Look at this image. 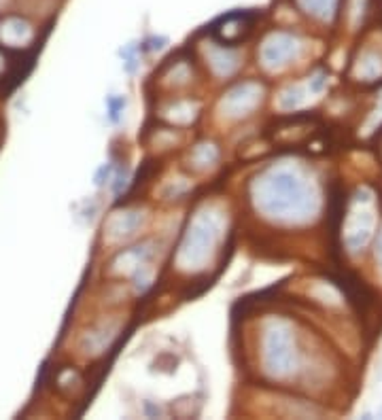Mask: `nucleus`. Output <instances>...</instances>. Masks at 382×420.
Here are the masks:
<instances>
[{
    "label": "nucleus",
    "instance_id": "obj_13",
    "mask_svg": "<svg viewBox=\"0 0 382 420\" xmlns=\"http://www.w3.org/2000/svg\"><path fill=\"white\" fill-rule=\"evenodd\" d=\"M19 60H22V54L0 47V88H5L11 79H19V70H22Z\"/></svg>",
    "mask_w": 382,
    "mask_h": 420
},
{
    "label": "nucleus",
    "instance_id": "obj_10",
    "mask_svg": "<svg viewBox=\"0 0 382 420\" xmlns=\"http://www.w3.org/2000/svg\"><path fill=\"white\" fill-rule=\"evenodd\" d=\"M376 7H378V0H344L342 22H340V26H344L353 34H359L378 17Z\"/></svg>",
    "mask_w": 382,
    "mask_h": 420
},
{
    "label": "nucleus",
    "instance_id": "obj_12",
    "mask_svg": "<svg viewBox=\"0 0 382 420\" xmlns=\"http://www.w3.org/2000/svg\"><path fill=\"white\" fill-rule=\"evenodd\" d=\"M208 62H210V68L215 72H219L221 76H230L238 68L240 58L236 56L234 45H225V43H219V40L212 38Z\"/></svg>",
    "mask_w": 382,
    "mask_h": 420
},
{
    "label": "nucleus",
    "instance_id": "obj_15",
    "mask_svg": "<svg viewBox=\"0 0 382 420\" xmlns=\"http://www.w3.org/2000/svg\"><path fill=\"white\" fill-rule=\"evenodd\" d=\"M106 106H109V115H111V119L115 121V119H117V115L123 111L125 100H123V98H111V100L106 102Z\"/></svg>",
    "mask_w": 382,
    "mask_h": 420
},
{
    "label": "nucleus",
    "instance_id": "obj_8",
    "mask_svg": "<svg viewBox=\"0 0 382 420\" xmlns=\"http://www.w3.org/2000/svg\"><path fill=\"white\" fill-rule=\"evenodd\" d=\"M262 98H264V88L260 83H255V81L238 83L236 88H232L225 94V98L221 102L223 115L228 119L240 121V119L253 115V111L262 104Z\"/></svg>",
    "mask_w": 382,
    "mask_h": 420
},
{
    "label": "nucleus",
    "instance_id": "obj_7",
    "mask_svg": "<svg viewBox=\"0 0 382 420\" xmlns=\"http://www.w3.org/2000/svg\"><path fill=\"white\" fill-rule=\"evenodd\" d=\"M291 9L315 30H337L344 0H289Z\"/></svg>",
    "mask_w": 382,
    "mask_h": 420
},
{
    "label": "nucleus",
    "instance_id": "obj_4",
    "mask_svg": "<svg viewBox=\"0 0 382 420\" xmlns=\"http://www.w3.org/2000/svg\"><path fill=\"white\" fill-rule=\"evenodd\" d=\"M347 79L359 88H374L382 83V22H378V17L357 34Z\"/></svg>",
    "mask_w": 382,
    "mask_h": 420
},
{
    "label": "nucleus",
    "instance_id": "obj_16",
    "mask_svg": "<svg viewBox=\"0 0 382 420\" xmlns=\"http://www.w3.org/2000/svg\"><path fill=\"white\" fill-rule=\"evenodd\" d=\"M374 138H376V149H378L376 153H378V159L382 161V125L378 128V132H376V136H374Z\"/></svg>",
    "mask_w": 382,
    "mask_h": 420
},
{
    "label": "nucleus",
    "instance_id": "obj_14",
    "mask_svg": "<svg viewBox=\"0 0 382 420\" xmlns=\"http://www.w3.org/2000/svg\"><path fill=\"white\" fill-rule=\"evenodd\" d=\"M367 257L372 259V266H374V274H376V284L382 286V221L378 225V232L374 236V242L369 246V253Z\"/></svg>",
    "mask_w": 382,
    "mask_h": 420
},
{
    "label": "nucleus",
    "instance_id": "obj_2",
    "mask_svg": "<svg viewBox=\"0 0 382 420\" xmlns=\"http://www.w3.org/2000/svg\"><path fill=\"white\" fill-rule=\"evenodd\" d=\"M327 223H333L340 250L349 259H365L382 221L380 195L369 185H357L353 191L329 193L325 208Z\"/></svg>",
    "mask_w": 382,
    "mask_h": 420
},
{
    "label": "nucleus",
    "instance_id": "obj_6",
    "mask_svg": "<svg viewBox=\"0 0 382 420\" xmlns=\"http://www.w3.org/2000/svg\"><path fill=\"white\" fill-rule=\"evenodd\" d=\"M38 38V26L24 13H3L0 15V47L26 54L34 47Z\"/></svg>",
    "mask_w": 382,
    "mask_h": 420
},
{
    "label": "nucleus",
    "instance_id": "obj_5",
    "mask_svg": "<svg viewBox=\"0 0 382 420\" xmlns=\"http://www.w3.org/2000/svg\"><path fill=\"white\" fill-rule=\"evenodd\" d=\"M308 54V36L297 30L276 28L270 30L257 49V60L268 72H282L297 62H302Z\"/></svg>",
    "mask_w": 382,
    "mask_h": 420
},
{
    "label": "nucleus",
    "instance_id": "obj_1",
    "mask_svg": "<svg viewBox=\"0 0 382 420\" xmlns=\"http://www.w3.org/2000/svg\"><path fill=\"white\" fill-rule=\"evenodd\" d=\"M327 193L308 165L293 161L266 165L248 185L255 213L282 227H306L319 221L327 208Z\"/></svg>",
    "mask_w": 382,
    "mask_h": 420
},
{
    "label": "nucleus",
    "instance_id": "obj_11",
    "mask_svg": "<svg viewBox=\"0 0 382 420\" xmlns=\"http://www.w3.org/2000/svg\"><path fill=\"white\" fill-rule=\"evenodd\" d=\"M145 215L141 210H125V213H117L109 223H106V234L113 240H123L134 236L143 227Z\"/></svg>",
    "mask_w": 382,
    "mask_h": 420
},
{
    "label": "nucleus",
    "instance_id": "obj_9",
    "mask_svg": "<svg viewBox=\"0 0 382 420\" xmlns=\"http://www.w3.org/2000/svg\"><path fill=\"white\" fill-rule=\"evenodd\" d=\"M255 22H257V13H248V11H236V13H228L223 17H219L212 26L210 34L219 43L225 45H238L240 40L246 36V32L253 30Z\"/></svg>",
    "mask_w": 382,
    "mask_h": 420
},
{
    "label": "nucleus",
    "instance_id": "obj_3",
    "mask_svg": "<svg viewBox=\"0 0 382 420\" xmlns=\"http://www.w3.org/2000/svg\"><path fill=\"white\" fill-rule=\"evenodd\" d=\"M221 242V221L215 213L204 210L189 221L185 229L179 250H177V266L185 272H198L212 257Z\"/></svg>",
    "mask_w": 382,
    "mask_h": 420
}]
</instances>
